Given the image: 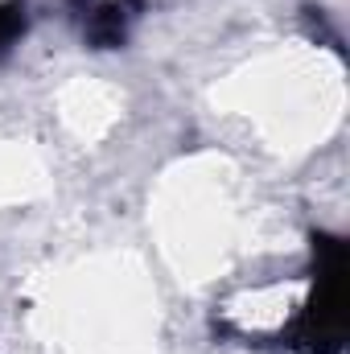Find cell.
Here are the masks:
<instances>
[{
	"label": "cell",
	"instance_id": "1",
	"mask_svg": "<svg viewBox=\"0 0 350 354\" xmlns=\"http://www.w3.org/2000/svg\"><path fill=\"white\" fill-rule=\"evenodd\" d=\"M25 29V17H21V8L17 4H8V8H0V54L17 41V33Z\"/></svg>",
	"mask_w": 350,
	"mask_h": 354
}]
</instances>
